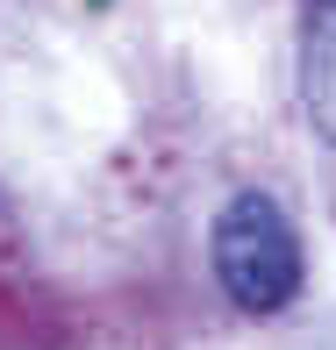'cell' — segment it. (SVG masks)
I'll list each match as a JSON object with an SVG mask.
<instances>
[{
	"label": "cell",
	"mask_w": 336,
	"mask_h": 350,
	"mask_svg": "<svg viewBox=\"0 0 336 350\" xmlns=\"http://www.w3.org/2000/svg\"><path fill=\"white\" fill-rule=\"evenodd\" d=\"M207 258H215L222 293L244 314H279L300 293V236H294V221H286V208L272 193H236L215 215Z\"/></svg>",
	"instance_id": "obj_1"
},
{
	"label": "cell",
	"mask_w": 336,
	"mask_h": 350,
	"mask_svg": "<svg viewBox=\"0 0 336 350\" xmlns=\"http://www.w3.org/2000/svg\"><path fill=\"white\" fill-rule=\"evenodd\" d=\"M300 100H308V122L336 143V0H308V36H300Z\"/></svg>",
	"instance_id": "obj_2"
}]
</instances>
